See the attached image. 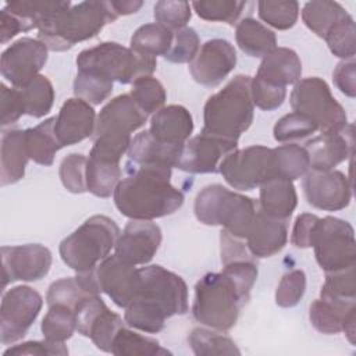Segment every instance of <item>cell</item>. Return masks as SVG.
<instances>
[{
  "label": "cell",
  "mask_w": 356,
  "mask_h": 356,
  "mask_svg": "<svg viewBox=\"0 0 356 356\" xmlns=\"http://www.w3.org/2000/svg\"><path fill=\"white\" fill-rule=\"evenodd\" d=\"M113 83L100 75L78 71L74 79V95L89 104H100L111 95Z\"/></svg>",
  "instance_id": "681fc988"
},
{
  "label": "cell",
  "mask_w": 356,
  "mask_h": 356,
  "mask_svg": "<svg viewBox=\"0 0 356 356\" xmlns=\"http://www.w3.org/2000/svg\"><path fill=\"white\" fill-rule=\"evenodd\" d=\"M257 261H232L221 273H207L195 285L193 318L217 331L231 330L257 280Z\"/></svg>",
  "instance_id": "6da1fadb"
},
{
  "label": "cell",
  "mask_w": 356,
  "mask_h": 356,
  "mask_svg": "<svg viewBox=\"0 0 356 356\" xmlns=\"http://www.w3.org/2000/svg\"><path fill=\"white\" fill-rule=\"evenodd\" d=\"M288 241V220H280L257 210L245 242L256 259L271 257L281 252Z\"/></svg>",
  "instance_id": "cb8c5ba5"
},
{
  "label": "cell",
  "mask_w": 356,
  "mask_h": 356,
  "mask_svg": "<svg viewBox=\"0 0 356 356\" xmlns=\"http://www.w3.org/2000/svg\"><path fill=\"white\" fill-rule=\"evenodd\" d=\"M0 111L1 127L15 124L19 120V117L25 114L19 89L7 88L4 83L0 85Z\"/></svg>",
  "instance_id": "6f0895ef"
},
{
  "label": "cell",
  "mask_w": 356,
  "mask_h": 356,
  "mask_svg": "<svg viewBox=\"0 0 356 356\" xmlns=\"http://www.w3.org/2000/svg\"><path fill=\"white\" fill-rule=\"evenodd\" d=\"M153 15L156 24L167 28L171 32H175L186 26L192 17V11L188 1L161 0L154 4Z\"/></svg>",
  "instance_id": "f907efd6"
},
{
  "label": "cell",
  "mask_w": 356,
  "mask_h": 356,
  "mask_svg": "<svg viewBox=\"0 0 356 356\" xmlns=\"http://www.w3.org/2000/svg\"><path fill=\"white\" fill-rule=\"evenodd\" d=\"M117 18L111 1H82L43 19L38 26V39L49 50L64 51L92 39Z\"/></svg>",
  "instance_id": "277c9868"
},
{
  "label": "cell",
  "mask_w": 356,
  "mask_h": 356,
  "mask_svg": "<svg viewBox=\"0 0 356 356\" xmlns=\"http://www.w3.org/2000/svg\"><path fill=\"white\" fill-rule=\"evenodd\" d=\"M3 288L14 281H39L51 267V252L40 243L1 248Z\"/></svg>",
  "instance_id": "2e32d148"
},
{
  "label": "cell",
  "mask_w": 356,
  "mask_h": 356,
  "mask_svg": "<svg viewBox=\"0 0 356 356\" xmlns=\"http://www.w3.org/2000/svg\"><path fill=\"white\" fill-rule=\"evenodd\" d=\"M43 306V298L28 285L8 289L0 306V339L10 345L25 337Z\"/></svg>",
  "instance_id": "8fae6325"
},
{
  "label": "cell",
  "mask_w": 356,
  "mask_h": 356,
  "mask_svg": "<svg viewBox=\"0 0 356 356\" xmlns=\"http://www.w3.org/2000/svg\"><path fill=\"white\" fill-rule=\"evenodd\" d=\"M76 331L92 339L97 349L111 352V343L121 327L122 318L111 312L100 295L85 298L74 310Z\"/></svg>",
  "instance_id": "5bb4252c"
},
{
  "label": "cell",
  "mask_w": 356,
  "mask_h": 356,
  "mask_svg": "<svg viewBox=\"0 0 356 356\" xmlns=\"http://www.w3.org/2000/svg\"><path fill=\"white\" fill-rule=\"evenodd\" d=\"M86 161L88 159L79 153H71L61 160L58 175L64 188L71 193H85L86 186Z\"/></svg>",
  "instance_id": "816d5d0a"
},
{
  "label": "cell",
  "mask_w": 356,
  "mask_h": 356,
  "mask_svg": "<svg viewBox=\"0 0 356 356\" xmlns=\"http://www.w3.org/2000/svg\"><path fill=\"white\" fill-rule=\"evenodd\" d=\"M25 114L40 118L44 117L53 107L54 89L46 75H38L26 86L19 89Z\"/></svg>",
  "instance_id": "ab89813d"
},
{
  "label": "cell",
  "mask_w": 356,
  "mask_h": 356,
  "mask_svg": "<svg viewBox=\"0 0 356 356\" xmlns=\"http://www.w3.org/2000/svg\"><path fill=\"white\" fill-rule=\"evenodd\" d=\"M316 131H318V127L310 117L293 111L285 114L275 122L273 134L277 142L284 143L305 139Z\"/></svg>",
  "instance_id": "7dc6e473"
},
{
  "label": "cell",
  "mask_w": 356,
  "mask_h": 356,
  "mask_svg": "<svg viewBox=\"0 0 356 356\" xmlns=\"http://www.w3.org/2000/svg\"><path fill=\"white\" fill-rule=\"evenodd\" d=\"M318 222H320V217H317L316 214H310V213L299 214L295 220L292 234H291L292 245L300 249L312 248Z\"/></svg>",
  "instance_id": "680465c9"
},
{
  "label": "cell",
  "mask_w": 356,
  "mask_h": 356,
  "mask_svg": "<svg viewBox=\"0 0 356 356\" xmlns=\"http://www.w3.org/2000/svg\"><path fill=\"white\" fill-rule=\"evenodd\" d=\"M188 342L197 356L241 355V350L229 337L206 328H193L188 337Z\"/></svg>",
  "instance_id": "b9f144b4"
},
{
  "label": "cell",
  "mask_w": 356,
  "mask_h": 356,
  "mask_svg": "<svg viewBox=\"0 0 356 356\" xmlns=\"http://www.w3.org/2000/svg\"><path fill=\"white\" fill-rule=\"evenodd\" d=\"M0 149V184L7 186L24 178L26 163L31 160L26 150L25 129L4 131Z\"/></svg>",
  "instance_id": "f546056e"
},
{
  "label": "cell",
  "mask_w": 356,
  "mask_h": 356,
  "mask_svg": "<svg viewBox=\"0 0 356 356\" xmlns=\"http://www.w3.org/2000/svg\"><path fill=\"white\" fill-rule=\"evenodd\" d=\"M321 299L350 306L356 303V281H355V267L346 270L327 273L325 282L321 286Z\"/></svg>",
  "instance_id": "60d3db41"
},
{
  "label": "cell",
  "mask_w": 356,
  "mask_h": 356,
  "mask_svg": "<svg viewBox=\"0 0 356 356\" xmlns=\"http://www.w3.org/2000/svg\"><path fill=\"white\" fill-rule=\"evenodd\" d=\"M100 291L118 307H127L139 286V268L124 261L117 254L107 256L96 267Z\"/></svg>",
  "instance_id": "ffe728a7"
},
{
  "label": "cell",
  "mask_w": 356,
  "mask_h": 356,
  "mask_svg": "<svg viewBox=\"0 0 356 356\" xmlns=\"http://www.w3.org/2000/svg\"><path fill=\"white\" fill-rule=\"evenodd\" d=\"M250 82V76L236 75L207 99L203 108V134L238 142L253 122Z\"/></svg>",
  "instance_id": "5b68a950"
},
{
  "label": "cell",
  "mask_w": 356,
  "mask_h": 356,
  "mask_svg": "<svg viewBox=\"0 0 356 356\" xmlns=\"http://www.w3.org/2000/svg\"><path fill=\"white\" fill-rule=\"evenodd\" d=\"M259 204V210L264 214L280 220H289L298 204L293 182L280 177L266 179L260 185Z\"/></svg>",
  "instance_id": "4dcf8cb0"
},
{
  "label": "cell",
  "mask_w": 356,
  "mask_h": 356,
  "mask_svg": "<svg viewBox=\"0 0 356 356\" xmlns=\"http://www.w3.org/2000/svg\"><path fill=\"white\" fill-rule=\"evenodd\" d=\"M309 318L318 332L328 335L345 332L349 342L355 343L356 305L343 306L320 298L310 305Z\"/></svg>",
  "instance_id": "d4e9b609"
},
{
  "label": "cell",
  "mask_w": 356,
  "mask_h": 356,
  "mask_svg": "<svg viewBox=\"0 0 356 356\" xmlns=\"http://www.w3.org/2000/svg\"><path fill=\"white\" fill-rule=\"evenodd\" d=\"M174 32L153 22L139 26L131 38V49L142 56H165L172 44Z\"/></svg>",
  "instance_id": "d590c367"
},
{
  "label": "cell",
  "mask_w": 356,
  "mask_h": 356,
  "mask_svg": "<svg viewBox=\"0 0 356 356\" xmlns=\"http://www.w3.org/2000/svg\"><path fill=\"white\" fill-rule=\"evenodd\" d=\"M313 248L325 274L356 266L355 231L348 221L331 216L320 218Z\"/></svg>",
  "instance_id": "30bf717a"
},
{
  "label": "cell",
  "mask_w": 356,
  "mask_h": 356,
  "mask_svg": "<svg viewBox=\"0 0 356 356\" xmlns=\"http://www.w3.org/2000/svg\"><path fill=\"white\" fill-rule=\"evenodd\" d=\"M24 32L21 22L8 11L4 8L0 13V40L3 44H6L8 40H11L17 33Z\"/></svg>",
  "instance_id": "6125c7cd"
},
{
  "label": "cell",
  "mask_w": 356,
  "mask_h": 356,
  "mask_svg": "<svg viewBox=\"0 0 356 356\" xmlns=\"http://www.w3.org/2000/svg\"><path fill=\"white\" fill-rule=\"evenodd\" d=\"M53 356V355H58V356H64L68 355V349L64 343H58V342H51L49 339H43V341H28L15 346H11L8 349L4 350L3 356Z\"/></svg>",
  "instance_id": "9f6ffc18"
},
{
  "label": "cell",
  "mask_w": 356,
  "mask_h": 356,
  "mask_svg": "<svg viewBox=\"0 0 356 356\" xmlns=\"http://www.w3.org/2000/svg\"><path fill=\"white\" fill-rule=\"evenodd\" d=\"M330 51L343 60H353L356 53V26L350 14H345L325 35Z\"/></svg>",
  "instance_id": "ee69618b"
},
{
  "label": "cell",
  "mask_w": 356,
  "mask_h": 356,
  "mask_svg": "<svg viewBox=\"0 0 356 356\" xmlns=\"http://www.w3.org/2000/svg\"><path fill=\"white\" fill-rule=\"evenodd\" d=\"M186 312L188 286L178 274L159 264L139 268V286L124 314L129 327L156 334L167 318Z\"/></svg>",
  "instance_id": "7a4b0ae2"
},
{
  "label": "cell",
  "mask_w": 356,
  "mask_h": 356,
  "mask_svg": "<svg viewBox=\"0 0 356 356\" xmlns=\"http://www.w3.org/2000/svg\"><path fill=\"white\" fill-rule=\"evenodd\" d=\"M68 7H71L70 1H11L4 10L21 22L24 32H28L38 28L49 15Z\"/></svg>",
  "instance_id": "f35d334b"
},
{
  "label": "cell",
  "mask_w": 356,
  "mask_h": 356,
  "mask_svg": "<svg viewBox=\"0 0 356 356\" xmlns=\"http://www.w3.org/2000/svg\"><path fill=\"white\" fill-rule=\"evenodd\" d=\"M309 170V156L303 146L288 143L271 149V178L280 177L295 181Z\"/></svg>",
  "instance_id": "836d02e7"
},
{
  "label": "cell",
  "mask_w": 356,
  "mask_h": 356,
  "mask_svg": "<svg viewBox=\"0 0 356 356\" xmlns=\"http://www.w3.org/2000/svg\"><path fill=\"white\" fill-rule=\"evenodd\" d=\"M121 231L107 216H92L60 243L63 261L76 273L89 271L115 248Z\"/></svg>",
  "instance_id": "52a82bcc"
},
{
  "label": "cell",
  "mask_w": 356,
  "mask_h": 356,
  "mask_svg": "<svg viewBox=\"0 0 356 356\" xmlns=\"http://www.w3.org/2000/svg\"><path fill=\"white\" fill-rule=\"evenodd\" d=\"M199 49H200V40L196 31L191 26H185L174 32L171 49L164 56V58L175 64L191 63L196 57Z\"/></svg>",
  "instance_id": "f5cc1de1"
},
{
  "label": "cell",
  "mask_w": 356,
  "mask_h": 356,
  "mask_svg": "<svg viewBox=\"0 0 356 356\" xmlns=\"http://www.w3.org/2000/svg\"><path fill=\"white\" fill-rule=\"evenodd\" d=\"M42 334L51 342L64 343L76 331L74 310L64 305H51L42 321Z\"/></svg>",
  "instance_id": "7bdbcfd3"
},
{
  "label": "cell",
  "mask_w": 356,
  "mask_h": 356,
  "mask_svg": "<svg viewBox=\"0 0 356 356\" xmlns=\"http://www.w3.org/2000/svg\"><path fill=\"white\" fill-rule=\"evenodd\" d=\"M149 131L164 143L184 145L193 131V118L184 106L170 104L153 114Z\"/></svg>",
  "instance_id": "484cf974"
},
{
  "label": "cell",
  "mask_w": 356,
  "mask_h": 356,
  "mask_svg": "<svg viewBox=\"0 0 356 356\" xmlns=\"http://www.w3.org/2000/svg\"><path fill=\"white\" fill-rule=\"evenodd\" d=\"M142 1H136V0H111V6L115 11V14L120 17V15H129V14H134L136 13L140 7H142Z\"/></svg>",
  "instance_id": "be15d7a7"
},
{
  "label": "cell",
  "mask_w": 356,
  "mask_h": 356,
  "mask_svg": "<svg viewBox=\"0 0 356 356\" xmlns=\"http://www.w3.org/2000/svg\"><path fill=\"white\" fill-rule=\"evenodd\" d=\"M302 75V63L296 51L288 47H275L263 57L256 78L266 83L286 88L296 83Z\"/></svg>",
  "instance_id": "83f0119b"
},
{
  "label": "cell",
  "mask_w": 356,
  "mask_h": 356,
  "mask_svg": "<svg viewBox=\"0 0 356 356\" xmlns=\"http://www.w3.org/2000/svg\"><path fill=\"white\" fill-rule=\"evenodd\" d=\"M156 65L154 57L142 56L115 42H103L85 49L76 57L78 71L92 72L124 85L134 83L142 76H150Z\"/></svg>",
  "instance_id": "ba28073f"
},
{
  "label": "cell",
  "mask_w": 356,
  "mask_h": 356,
  "mask_svg": "<svg viewBox=\"0 0 356 356\" xmlns=\"http://www.w3.org/2000/svg\"><path fill=\"white\" fill-rule=\"evenodd\" d=\"M147 120L129 95H120L111 99L96 118L93 136L115 135L131 136L132 132L142 128Z\"/></svg>",
  "instance_id": "44dd1931"
},
{
  "label": "cell",
  "mask_w": 356,
  "mask_h": 356,
  "mask_svg": "<svg viewBox=\"0 0 356 356\" xmlns=\"http://www.w3.org/2000/svg\"><path fill=\"white\" fill-rule=\"evenodd\" d=\"M161 229L153 221L131 220L115 243V254L134 266L147 264L159 250Z\"/></svg>",
  "instance_id": "d6986e66"
},
{
  "label": "cell",
  "mask_w": 356,
  "mask_h": 356,
  "mask_svg": "<svg viewBox=\"0 0 356 356\" xmlns=\"http://www.w3.org/2000/svg\"><path fill=\"white\" fill-rule=\"evenodd\" d=\"M121 174L122 171L120 163L89 154L86 161L88 192L97 197L111 196L115 186L121 181Z\"/></svg>",
  "instance_id": "e575fe53"
},
{
  "label": "cell",
  "mask_w": 356,
  "mask_h": 356,
  "mask_svg": "<svg viewBox=\"0 0 356 356\" xmlns=\"http://www.w3.org/2000/svg\"><path fill=\"white\" fill-rule=\"evenodd\" d=\"M56 117H50L33 128L25 129L26 150L31 160L40 165H51L56 153L63 147L56 131Z\"/></svg>",
  "instance_id": "1f68e13d"
},
{
  "label": "cell",
  "mask_w": 356,
  "mask_h": 356,
  "mask_svg": "<svg viewBox=\"0 0 356 356\" xmlns=\"http://www.w3.org/2000/svg\"><path fill=\"white\" fill-rule=\"evenodd\" d=\"M113 355L118 356H164L171 355V352L163 348L159 341L140 335L125 325L118 330L115 334L111 352Z\"/></svg>",
  "instance_id": "74e56055"
},
{
  "label": "cell",
  "mask_w": 356,
  "mask_h": 356,
  "mask_svg": "<svg viewBox=\"0 0 356 356\" xmlns=\"http://www.w3.org/2000/svg\"><path fill=\"white\" fill-rule=\"evenodd\" d=\"M96 113L82 99L74 97L64 102L56 117L54 131L61 146H71L82 142L95 134Z\"/></svg>",
  "instance_id": "7402d4cb"
},
{
  "label": "cell",
  "mask_w": 356,
  "mask_h": 356,
  "mask_svg": "<svg viewBox=\"0 0 356 356\" xmlns=\"http://www.w3.org/2000/svg\"><path fill=\"white\" fill-rule=\"evenodd\" d=\"M193 211L204 225H221L232 236L245 239L257 211V203L220 184L204 186L196 196Z\"/></svg>",
  "instance_id": "8992f818"
},
{
  "label": "cell",
  "mask_w": 356,
  "mask_h": 356,
  "mask_svg": "<svg viewBox=\"0 0 356 356\" xmlns=\"http://www.w3.org/2000/svg\"><path fill=\"white\" fill-rule=\"evenodd\" d=\"M170 178V167L139 165L115 186L113 193L115 207L131 220L145 221L175 213L185 197L171 185Z\"/></svg>",
  "instance_id": "3957f363"
},
{
  "label": "cell",
  "mask_w": 356,
  "mask_h": 356,
  "mask_svg": "<svg viewBox=\"0 0 356 356\" xmlns=\"http://www.w3.org/2000/svg\"><path fill=\"white\" fill-rule=\"evenodd\" d=\"M310 170L314 171H330L338 164L348 160L353 150V134L352 125L341 134L321 132L313 139L306 142L305 146Z\"/></svg>",
  "instance_id": "603a6c76"
},
{
  "label": "cell",
  "mask_w": 356,
  "mask_h": 356,
  "mask_svg": "<svg viewBox=\"0 0 356 356\" xmlns=\"http://www.w3.org/2000/svg\"><path fill=\"white\" fill-rule=\"evenodd\" d=\"M345 14L346 10L339 3L328 0L307 1L302 8L305 25L323 39Z\"/></svg>",
  "instance_id": "8d00e7d4"
},
{
  "label": "cell",
  "mask_w": 356,
  "mask_h": 356,
  "mask_svg": "<svg viewBox=\"0 0 356 356\" xmlns=\"http://www.w3.org/2000/svg\"><path fill=\"white\" fill-rule=\"evenodd\" d=\"M302 186L307 203L320 210H342L352 199V184L349 178L337 170H310L303 175Z\"/></svg>",
  "instance_id": "9a60e30c"
},
{
  "label": "cell",
  "mask_w": 356,
  "mask_h": 356,
  "mask_svg": "<svg viewBox=\"0 0 356 356\" xmlns=\"http://www.w3.org/2000/svg\"><path fill=\"white\" fill-rule=\"evenodd\" d=\"M245 6L246 1L236 0H202L191 4L202 19L220 21L229 25L236 24Z\"/></svg>",
  "instance_id": "c3c4849f"
},
{
  "label": "cell",
  "mask_w": 356,
  "mask_h": 356,
  "mask_svg": "<svg viewBox=\"0 0 356 356\" xmlns=\"http://www.w3.org/2000/svg\"><path fill=\"white\" fill-rule=\"evenodd\" d=\"M47 46L39 39L21 38L8 46L0 58V71L14 88L26 86L47 61Z\"/></svg>",
  "instance_id": "4fadbf2b"
},
{
  "label": "cell",
  "mask_w": 356,
  "mask_h": 356,
  "mask_svg": "<svg viewBox=\"0 0 356 356\" xmlns=\"http://www.w3.org/2000/svg\"><path fill=\"white\" fill-rule=\"evenodd\" d=\"M236 146L238 142L200 132L185 142L175 167L191 174L217 172L221 160Z\"/></svg>",
  "instance_id": "ac0fdd59"
},
{
  "label": "cell",
  "mask_w": 356,
  "mask_h": 356,
  "mask_svg": "<svg viewBox=\"0 0 356 356\" xmlns=\"http://www.w3.org/2000/svg\"><path fill=\"white\" fill-rule=\"evenodd\" d=\"M235 64V47L225 39H211L202 44L196 57L189 63V72L197 83L214 88L228 76Z\"/></svg>",
  "instance_id": "e0dca14e"
},
{
  "label": "cell",
  "mask_w": 356,
  "mask_h": 356,
  "mask_svg": "<svg viewBox=\"0 0 356 356\" xmlns=\"http://www.w3.org/2000/svg\"><path fill=\"white\" fill-rule=\"evenodd\" d=\"M100 286L96 277V268L76 273L75 277H67L50 284L46 293L47 306L64 305L72 310L88 296L100 295Z\"/></svg>",
  "instance_id": "4316f807"
},
{
  "label": "cell",
  "mask_w": 356,
  "mask_h": 356,
  "mask_svg": "<svg viewBox=\"0 0 356 356\" xmlns=\"http://www.w3.org/2000/svg\"><path fill=\"white\" fill-rule=\"evenodd\" d=\"M306 289V275L302 270H292L282 275L277 291L275 303L280 307H293L303 298Z\"/></svg>",
  "instance_id": "db71d44e"
},
{
  "label": "cell",
  "mask_w": 356,
  "mask_h": 356,
  "mask_svg": "<svg viewBox=\"0 0 356 356\" xmlns=\"http://www.w3.org/2000/svg\"><path fill=\"white\" fill-rule=\"evenodd\" d=\"M293 111L310 117L321 132L341 134L348 128L343 107L331 95L327 82L318 76L299 79L289 97Z\"/></svg>",
  "instance_id": "9c48e42d"
},
{
  "label": "cell",
  "mask_w": 356,
  "mask_h": 356,
  "mask_svg": "<svg viewBox=\"0 0 356 356\" xmlns=\"http://www.w3.org/2000/svg\"><path fill=\"white\" fill-rule=\"evenodd\" d=\"M332 81L335 86L348 97L356 96V64L355 60H343L341 61L334 72Z\"/></svg>",
  "instance_id": "94428289"
},
{
  "label": "cell",
  "mask_w": 356,
  "mask_h": 356,
  "mask_svg": "<svg viewBox=\"0 0 356 356\" xmlns=\"http://www.w3.org/2000/svg\"><path fill=\"white\" fill-rule=\"evenodd\" d=\"M259 17L270 26L286 31L299 17V4L295 0H263L257 3Z\"/></svg>",
  "instance_id": "f6af8a7d"
},
{
  "label": "cell",
  "mask_w": 356,
  "mask_h": 356,
  "mask_svg": "<svg viewBox=\"0 0 356 356\" xmlns=\"http://www.w3.org/2000/svg\"><path fill=\"white\" fill-rule=\"evenodd\" d=\"M235 39L239 49L250 57H264L277 47L275 33L250 17L238 22Z\"/></svg>",
  "instance_id": "d6a6232c"
},
{
  "label": "cell",
  "mask_w": 356,
  "mask_h": 356,
  "mask_svg": "<svg viewBox=\"0 0 356 356\" xmlns=\"http://www.w3.org/2000/svg\"><path fill=\"white\" fill-rule=\"evenodd\" d=\"M218 172L234 189H254L271 178V149L260 145L236 149L221 160Z\"/></svg>",
  "instance_id": "7c38bea8"
},
{
  "label": "cell",
  "mask_w": 356,
  "mask_h": 356,
  "mask_svg": "<svg viewBox=\"0 0 356 356\" xmlns=\"http://www.w3.org/2000/svg\"><path fill=\"white\" fill-rule=\"evenodd\" d=\"M184 145L164 143L156 139L149 129H145L131 140L128 156L138 165H161L172 168L178 163Z\"/></svg>",
  "instance_id": "f1b7e54d"
},
{
  "label": "cell",
  "mask_w": 356,
  "mask_h": 356,
  "mask_svg": "<svg viewBox=\"0 0 356 356\" xmlns=\"http://www.w3.org/2000/svg\"><path fill=\"white\" fill-rule=\"evenodd\" d=\"M129 96L147 115L159 111L167 99L164 86L159 79L153 78L152 75L136 79L132 83Z\"/></svg>",
  "instance_id": "bcb514c9"
},
{
  "label": "cell",
  "mask_w": 356,
  "mask_h": 356,
  "mask_svg": "<svg viewBox=\"0 0 356 356\" xmlns=\"http://www.w3.org/2000/svg\"><path fill=\"white\" fill-rule=\"evenodd\" d=\"M245 239L232 236L225 229L221 231L220 235V243H221V263L228 264L232 261H257L256 257L249 252Z\"/></svg>",
  "instance_id": "91938a15"
},
{
  "label": "cell",
  "mask_w": 356,
  "mask_h": 356,
  "mask_svg": "<svg viewBox=\"0 0 356 356\" xmlns=\"http://www.w3.org/2000/svg\"><path fill=\"white\" fill-rule=\"evenodd\" d=\"M250 92L253 104L264 111H273L278 108L284 103L286 96V88L266 83L256 76L252 78Z\"/></svg>",
  "instance_id": "11a10c76"
}]
</instances>
